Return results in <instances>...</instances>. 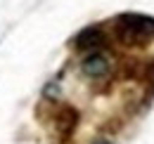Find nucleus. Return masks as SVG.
<instances>
[{
  "mask_svg": "<svg viewBox=\"0 0 154 144\" xmlns=\"http://www.w3.org/2000/svg\"><path fill=\"white\" fill-rule=\"evenodd\" d=\"M93 144H112V142H109V140H95Z\"/></svg>",
  "mask_w": 154,
  "mask_h": 144,
  "instance_id": "6",
  "label": "nucleus"
},
{
  "mask_svg": "<svg viewBox=\"0 0 154 144\" xmlns=\"http://www.w3.org/2000/svg\"><path fill=\"white\" fill-rule=\"evenodd\" d=\"M43 97L50 99V102L59 99V85H57V83H48V85L43 88Z\"/></svg>",
  "mask_w": 154,
  "mask_h": 144,
  "instance_id": "5",
  "label": "nucleus"
},
{
  "mask_svg": "<svg viewBox=\"0 0 154 144\" xmlns=\"http://www.w3.org/2000/svg\"><path fill=\"white\" fill-rule=\"evenodd\" d=\"M116 24H119L121 38L128 40V43L142 40V38L154 33V19L145 17V14H121Z\"/></svg>",
  "mask_w": 154,
  "mask_h": 144,
  "instance_id": "1",
  "label": "nucleus"
},
{
  "mask_svg": "<svg viewBox=\"0 0 154 144\" xmlns=\"http://www.w3.org/2000/svg\"><path fill=\"white\" fill-rule=\"evenodd\" d=\"M81 71H83V76H88L93 80H100V78H107L109 76L112 64H109V59L102 52H90L81 62Z\"/></svg>",
  "mask_w": 154,
  "mask_h": 144,
  "instance_id": "2",
  "label": "nucleus"
},
{
  "mask_svg": "<svg viewBox=\"0 0 154 144\" xmlns=\"http://www.w3.org/2000/svg\"><path fill=\"white\" fill-rule=\"evenodd\" d=\"M76 125H78V111L71 106H64L57 113V130L64 132V135H69V132L76 130Z\"/></svg>",
  "mask_w": 154,
  "mask_h": 144,
  "instance_id": "4",
  "label": "nucleus"
},
{
  "mask_svg": "<svg viewBox=\"0 0 154 144\" xmlns=\"http://www.w3.org/2000/svg\"><path fill=\"white\" fill-rule=\"evenodd\" d=\"M104 40H107L104 31L97 28V26H90V28H83V31L76 36L74 47L81 50V52H97V50L104 45Z\"/></svg>",
  "mask_w": 154,
  "mask_h": 144,
  "instance_id": "3",
  "label": "nucleus"
}]
</instances>
